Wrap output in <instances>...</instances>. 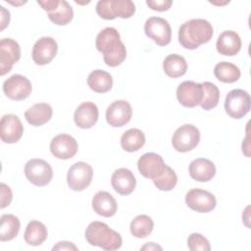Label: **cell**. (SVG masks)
<instances>
[{"label":"cell","instance_id":"6da1fadb","mask_svg":"<svg viewBox=\"0 0 251 251\" xmlns=\"http://www.w3.org/2000/svg\"><path fill=\"white\" fill-rule=\"evenodd\" d=\"M96 49L103 54V60L109 67L120 66L126 58V49L115 27H105L96 36Z\"/></svg>","mask_w":251,"mask_h":251},{"label":"cell","instance_id":"7a4b0ae2","mask_svg":"<svg viewBox=\"0 0 251 251\" xmlns=\"http://www.w3.org/2000/svg\"><path fill=\"white\" fill-rule=\"evenodd\" d=\"M212 25L204 19H192L184 22L178 29V42L185 49L193 50L207 43L213 36Z\"/></svg>","mask_w":251,"mask_h":251},{"label":"cell","instance_id":"3957f363","mask_svg":"<svg viewBox=\"0 0 251 251\" xmlns=\"http://www.w3.org/2000/svg\"><path fill=\"white\" fill-rule=\"evenodd\" d=\"M85 239L92 246H98L104 250L113 251L121 248L122 236L119 232L109 227L102 222H91L85 229Z\"/></svg>","mask_w":251,"mask_h":251},{"label":"cell","instance_id":"277c9868","mask_svg":"<svg viewBox=\"0 0 251 251\" xmlns=\"http://www.w3.org/2000/svg\"><path fill=\"white\" fill-rule=\"evenodd\" d=\"M96 13L104 20L129 19L135 13V5L130 0H100L96 4Z\"/></svg>","mask_w":251,"mask_h":251},{"label":"cell","instance_id":"5b68a950","mask_svg":"<svg viewBox=\"0 0 251 251\" xmlns=\"http://www.w3.org/2000/svg\"><path fill=\"white\" fill-rule=\"evenodd\" d=\"M199 141L200 131L191 124H185L177 127L172 137L173 147L180 153L191 151L199 144Z\"/></svg>","mask_w":251,"mask_h":251},{"label":"cell","instance_id":"8992f818","mask_svg":"<svg viewBox=\"0 0 251 251\" xmlns=\"http://www.w3.org/2000/svg\"><path fill=\"white\" fill-rule=\"evenodd\" d=\"M250 103V95L247 91L240 88L232 89L226 96L225 110L230 118L239 120L249 112Z\"/></svg>","mask_w":251,"mask_h":251},{"label":"cell","instance_id":"52a82bcc","mask_svg":"<svg viewBox=\"0 0 251 251\" xmlns=\"http://www.w3.org/2000/svg\"><path fill=\"white\" fill-rule=\"evenodd\" d=\"M25 176L32 184L45 186L53 177V170L46 161L35 158L27 161L25 164Z\"/></svg>","mask_w":251,"mask_h":251},{"label":"cell","instance_id":"ba28073f","mask_svg":"<svg viewBox=\"0 0 251 251\" xmlns=\"http://www.w3.org/2000/svg\"><path fill=\"white\" fill-rule=\"evenodd\" d=\"M145 34L157 45L166 46L172 39V28L169 22L161 17H151L144 25Z\"/></svg>","mask_w":251,"mask_h":251},{"label":"cell","instance_id":"9c48e42d","mask_svg":"<svg viewBox=\"0 0 251 251\" xmlns=\"http://www.w3.org/2000/svg\"><path fill=\"white\" fill-rule=\"evenodd\" d=\"M93 177L92 167L85 162H76L68 171L67 181L71 189L82 191L89 186Z\"/></svg>","mask_w":251,"mask_h":251},{"label":"cell","instance_id":"30bf717a","mask_svg":"<svg viewBox=\"0 0 251 251\" xmlns=\"http://www.w3.org/2000/svg\"><path fill=\"white\" fill-rule=\"evenodd\" d=\"M32 90L31 82L22 75H13L3 83L5 95L15 101L26 99Z\"/></svg>","mask_w":251,"mask_h":251},{"label":"cell","instance_id":"8fae6325","mask_svg":"<svg viewBox=\"0 0 251 251\" xmlns=\"http://www.w3.org/2000/svg\"><path fill=\"white\" fill-rule=\"evenodd\" d=\"M185 203L195 212L209 213L215 209L217 200L214 194L207 190L192 188L185 195Z\"/></svg>","mask_w":251,"mask_h":251},{"label":"cell","instance_id":"7c38bea8","mask_svg":"<svg viewBox=\"0 0 251 251\" xmlns=\"http://www.w3.org/2000/svg\"><path fill=\"white\" fill-rule=\"evenodd\" d=\"M21 58V47L12 38H2L0 40V75L9 73L14 64Z\"/></svg>","mask_w":251,"mask_h":251},{"label":"cell","instance_id":"4fadbf2b","mask_svg":"<svg viewBox=\"0 0 251 251\" xmlns=\"http://www.w3.org/2000/svg\"><path fill=\"white\" fill-rule=\"evenodd\" d=\"M58 44L50 36L39 38L32 48V60L36 65L44 66L49 64L57 55Z\"/></svg>","mask_w":251,"mask_h":251},{"label":"cell","instance_id":"5bb4252c","mask_svg":"<svg viewBox=\"0 0 251 251\" xmlns=\"http://www.w3.org/2000/svg\"><path fill=\"white\" fill-rule=\"evenodd\" d=\"M24 133V126L18 116L7 114L0 121V137L5 143L12 144L18 142Z\"/></svg>","mask_w":251,"mask_h":251},{"label":"cell","instance_id":"9a60e30c","mask_svg":"<svg viewBox=\"0 0 251 251\" xmlns=\"http://www.w3.org/2000/svg\"><path fill=\"white\" fill-rule=\"evenodd\" d=\"M77 142L70 134L61 133L52 138L50 142V151L54 157L61 160L73 158L77 152Z\"/></svg>","mask_w":251,"mask_h":251},{"label":"cell","instance_id":"2e32d148","mask_svg":"<svg viewBox=\"0 0 251 251\" xmlns=\"http://www.w3.org/2000/svg\"><path fill=\"white\" fill-rule=\"evenodd\" d=\"M202 94V84L192 80H185L176 88V98L178 102L187 108H193L200 105Z\"/></svg>","mask_w":251,"mask_h":251},{"label":"cell","instance_id":"e0dca14e","mask_svg":"<svg viewBox=\"0 0 251 251\" xmlns=\"http://www.w3.org/2000/svg\"><path fill=\"white\" fill-rule=\"evenodd\" d=\"M131 116V106L126 100L114 101L106 110L107 123L114 127H120L126 125L130 121Z\"/></svg>","mask_w":251,"mask_h":251},{"label":"cell","instance_id":"ac0fdd59","mask_svg":"<svg viewBox=\"0 0 251 251\" xmlns=\"http://www.w3.org/2000/svg\"><path fill=\"white\" fill-rule=\"evenodd\" d=\"M166 164L163 158L153 152L143 154L137 161L138 171L146 178H156L163 173Z\"/></svg>","mask_w":251,"mask_h":251},{"label":"cell","instance_id":"d6986e66","mask_svg":"<svg viewBox=\"0 0 251 251\" xmlns=\"http://www.w3.org/2000/svg\"><path fill=\"white\" fill-rule=\"evenodd\" d=\"M111 183L117 193L121 195H128L135 189L136 178L130 170L120 168L113 173Z\"/></svg>","mask_w":251,"mask_h":251},{"label":"cell","instance_id":"ffe728a7","mask_svg":"<svg viewBox=\"0 0 251 251\" xmlns=\"http://www.w3.org/2000/svg\"><path fill=\"white\" fill-rule=\"evenodd\" d=\"M99 111L93 102L86 101L81 103L75 111L74 120L76 126L80 128H90L98 121Z\"/></svg>","mask_w":251,"mask_h":251},{"label":"cell","instance_id":"44dd1931","mask_svg":"<svg viewBox=\"0 0 251 251\" xmlns=\"http://www.w3.org/2000/svg\"><path fill=\"white\" fill-rule=\"evenodd\" d=\"M241 38L233 30L223 31L217 39V51L224 56H234L241 49Z\"/></svg>","mask_w":251,"mask_h":251},{"label":"cell","instance_id":"7402d4cb","mask_svg":"<svg viewBox=\"0 0 251 251\" xmlns=\"http://www.w3.org/2000/svg\"><path fill=\"white\" fill-rule=\"evenodd\" d=\"M190 176L200 182H207L211 180L216 175V167L214 163L206 158H197L189 164Z\"/></svg>","mask_w":251,"mask_h":251},{"label":"cell","instance_id":"603a6c76","mask_svg":"<svg viewBox=\"0 0 251 251\" xmlns=\"http://www.w3.org/2000/svg\"><path fill=\"white\" fill-rule=\"evenodd\" d=\"M92 209L102 217H113L118 209L116 199L107 191H98L92 198Z\"/></svg>","mask_w":251,"mask_h":251},{"label":"cell","instance_id":"cb8c5ba5","mask_svg":"<svg viewBox=\"0 0 251 251\" xmlns=\"http://www.w3.org/2000/svg\"><path fill=\"white\" fill-rule=\"evenodd\" d=\"M52 107L47 103H37L28 108L25 113L26 122L33 126H40L52 118Z\"/></svg>","mask_w":251,"mask_h":251},{"label":"cell","instance_id":"d4e9b609","mask_svg":"<svg viewBox=\"0 0 251 251\" xmlns=\"http://www.w3.org/2000/svg\"><path fill=\"white\" fill-rule=\"evenodd\" d=\"M87 84L96 93H105L113 86L112 75L103 70L92 71L87 77Z\"/></svg>","mask_w":251,"mask_h":251},{"label":"cell","instance_id":"484cf974","mask_svg":"<svg viewBox=\"0 0 251 251\" xmlns=\"http://www.w3.org/2000/svg\"><path fill=\"white\" fill-rule=\"evenodd\" d=\"M48 236L47 227L44 224L38 221H31L27 224L24 238L25 241L31 246H38L41 245Z\"/></svg>","mask_w":251,"mask_h":251},{"label":"cell","instance_id":"4316f807","mask_svg":"<svg viewBox=\"0 0 251 251\" xmlns=\"http://www.w3.org/2000/svg\"><path fill=\"white\" fill-rule=\"evenodd\" d=\"M165 74L173 78L182 76L187 71V63L185 59L178 54L168 55L163 62Z\"/></svg>","mask_w":251,"mask_h":251},{"label":"cell","instance_id":"83f0119b","mask_svg":"<svg viewBox=\"0 0 251 251\" xmlns=\"http://www.w3.org/2000/svg\"><path fill=\"white\" fill-rule=\"evenodd\" d=\"M145 143V135L138 128H129L121 137V146L126 152H135Z\"/></svg>","mask_w":251,"mask_h":251},{"label":"cell","instance_id":"f1b7e54d","mask_svg":"<svg viewBox=\"0 0 251 251\" xmlns=\"http://www.w3.org/2000/svg\"><path fill=\"white\" fill-rule=\"evenodd\" d=\"M215 76L222 82L232 83L239 79L241 73L237 66L229 62H220L214 68Z\"/></svg>","mask_w":251,"mask_h":251},{"label":"cell","instance_id":"f546056e","mask_svg":"<svg viewBox=\"0 0 251 251\" xmlns=\"http://www.w3.org/2000/svg\"><path fill=\"white\" fill-rule=\"evenodd\" d=\"M21 227V223L18 217L12 214H4L1 216L0 226V240L9 241L14 239Z\"/></svg>","mask_w":251,"mask_h":251},{"label":"cell","instance_id":"4dcf8cb0","mask_svg":"<svg viewBox=\"0 0 251 251\" xmlns=\"http://www.w3.org/2000/svg\"><path fill=\"white\" fill-rule=\"evenodd\" d=\"M130 232L136 238L147 237L154 228L153 220L147 215H138L130 223Z\"/></svg>","mask_w":251,"mask_h":251},{"label":"cell","instance_id":"1f68e13d","mask_svg":"<svg viewBox=\"0 0 251 251\" xmlns=\"http://www.w3.org/2000/svg\"><path fill=\"white\" fill-rule=\"evenodd\" d=\"M202 84V100L200 106L202 109L208 111L215 108L220 100V90L218 86L210 81H204Z\"/></svg>","mask_w":251,"mask_h":251},{"label":"cell","instance_id":"d6a6232c","mask_svg":"<svg viewBox=\"0 0 251 251\" xmlns=\"http://www.w3.org/2000/svg\"><path fill=\"white\" fill-rule=\"evenodd\" d=\"M49 20L58 25H68L74 18V11L71 5L65 1H60V4L56 10L48 13Z\"/></svg>","mask_w":251,"mask_h":251},{"label":"cell","instance_id":"836d02e7","mask_svg":"<svg viewBox=\"0 0 251 251\" xmlns=\"http://www.w3.org/2000/svg\"><path fill=\"white\" fill-rule=\"evenodd\" d=\"M155 186L162 191H170L174 189L177 182V176L175 171L166 165L163 173L153 179Z\"/></svg>","mask_w":251,"mask_h":251},{"label":"cell","instance_id":"e575fe53","mask_svg":"<svg viewBox=\"0 0 251 251\" xmlns=\"http://www.w3.org/2000/svg\"><path fill=\"white\" fill-rule=\"evenodd\" d=\"M187 246L191 251H209L211 250L209 240L201 233L193 232L187 238Z\"/></svg>","mask_w":251,"mask_h":251},{"label":"cell","instance_id":"d590c367","mask_svg":"<svg viewBox=\"0 0 251 251\" xmlns=\"http://www.w3.org/2000/svg\"><path fill=\"white\" fill-rule=\"evenodd\" d=\"M146 4L154 11L164 12L170 9L173 2L171 0H147Z\"/></svg>","mask_w":251,"mask_h":251},{"label":"cell","instance_id":"8d00e7d4","mask_svg":"<svg viewBox=\"0 0 251 251\" xmlns=\"http://www.w3.org/2000/svg\"><path fill=\"white\" fill-rule=\"evenodd\" d=\"M13 198V194H12V190L11 188L5 184V183H1V209H4L5 207L9 206L11 201Z\"/></svg>","mask_w":251,"mask_h":251},{"label":"cell","instance_id":"74e56055","mask_svg":"<svg viewBox=\"0 0 251 251\" xmlns=\"http://www.w3.org/2000/svg\"><path fill=\"white\" fill-rule=\"evenodd\" d=\"M37 4L40 5L42 7L43 10L47 11V13L53 12L54 10H56L60 4L59 0H45V1H37Z\"/></svg>","mask_w":251,"mask_h":251},{"label":"cell","instance_id":"f35d334b","mask_svg":"<svg viewBox=\"0 0 251 251\" xmlns=\"http://www.w3.org/2000/svg\"><path fill=\"white\" fill-rule=\"evenodd\" d=\"M52 250H77V247L70 241H60L58 242L53 248Z\"/></svg>","mask_w":251,"mask_h":251},{"label":"cell","instance_id":"ab89813d","mask_svg":"<svg viewBox=\"0 0 251 251\" xmlns=\"http://www.w3.org/2000/svg\"><path fill=\"white\" fill-rule=\"evenodd\" d=\"M1 8V29H4L10 22V13L3 6Z\"/></svg>","mask_w":251,"mask_h":251},{"label":"cell","instance_id":"60d3db41","mask_svg":"<svg viewBox=\"0 0 251 251\" xmlns=\"http://www.w3.org/2000/svg\"><path fill=\"white\" fill-rule=\"evenodd\" d=\"M157 249L162 250V247L159 246V245H157V244L154 243V242H148L147 244H145L144 246L141 247V250H157Z\"/></svg>","mask_w":251,"mask_h":251}]
</instances>
